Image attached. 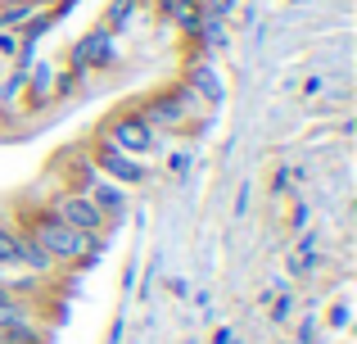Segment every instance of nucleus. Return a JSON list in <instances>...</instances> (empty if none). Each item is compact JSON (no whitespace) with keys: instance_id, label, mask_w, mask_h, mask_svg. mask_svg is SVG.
<instances>
[{"instance_id":"obj_1","label":"nucleus","mask_w":357,"mask_h":344,"mask_svg":"<svg viewBox=\"0 0 357 344\" xmlns=\"http://www.w3.org/2000/svg\"><path fill=\"white\" fill-rule=\"evenodd\" d=\"M18 231H27V236L41 245V254L50 258L59 272H68V267H86V263H96L100 258V249H105V240L100 236H86V231H73L68 222H59L50 209H45L41 200L36 204H18V213L14 218Z\"/></svg>"},{"instance_id":"obj_2","label":"nucleus","mask_w":357,"mask_h":344,"mask_svg":"<svg viewBox=\"0 0 357 344\" xmlns=\"http://www.w3.org/2000/svg\"><path fill=\"white\" fill-rule=\"evenodd\" d=\"M136 109H140V118H145V123L154 127L158 136H167V132H185V127H190L195 118L204 114V105L181 87V82H176V87L154 91V96H145Z\"/></svg>"},{"instance_id":"obj_3","label":"nucleus","mask_w":357,"mask_h":344,"mask_svg":"<svg viewBox=\"0 0 357 344\" xmlns=\"http://www.w3.org/2000/svg\"><path fill=\"white\" fill-rule=\"evenodd\" d=\"M41 204H45V209H50L59 222H68L73 231H86V236H100V240H105V231H109L105 213H100L82 190H73V186H50V195H45Z\"/></svg>"},{"instance_id":"obj_4","label":"nucleus","mask_w":357,"mask_h":344,"mask_svg":"<svg viewBox=\"0 0 357 344\" xmlns=\"http://www.w3.org/2000/svg\"><path fill=\"white\" fill-rule=\"evenodd\" d=\"M100 136H105L109 145H118V150L136 154V159H145V154L158 150V132L140 118V109H122V114H114L105 127H100Z\"/></svg>"},{"instance_id":"obj_5","label":"nucleus","mask_w":357,"mask_h":344,"mask_svg":"<svg viewBox=\"0 0 357 344\" xmlns=\"http://www.w3.org/2000/svg\"><path fill=\"white\" fill-rule=\"evenodd\" d=\"M86 154H91V163H96L100 172L109 177V181H118V186H145L149 181V163L145 159H136V154H127V150H118V145H109L105 136H96V145H86Z\"/></svg>"},{"instance_id":"obj_6","label":"nucleus","mask_w":357,"mask_h":344,"mask_svg":"<svg viewBox=\"0 0 357 344\" xmlns=\"http://www.w3.org/2000/svg\"><path fill=\"white\" fill-rule=\"evenodd\" d=\"M68 63H73V73H77V77H86V73H105V68H114V63H118L114 32H105V27H100V32L82 36V41L73 45Z\"/></svg>"},{"instance_id":"obj_7","label":"nucleus","mask_w":357,"mask_h":344,"mask_svg":"<svg viewBox=\"0 0 357 344\" xmlns=\"http://www.w3.org/2000/svg\"><path fill=\"white\" fill-rule=\"evenodd\" d=\"M136 14H140V0H114L109 14H105V32H122Z\"/></svg>"},{"instance_id":"obj_8","label":"nucleus","mask_w":357,"mask_h":344,"mask_svg":"<svg viewBox=\"0 0 357 344\" xmlns=\"http://www.w3.org/2000/svg\"><path fill=\"white\" fill-rule=\"evenodd\" d=\"M185 168H190V154H167V172H172V177H185Z\"/></svg>"},{"instance_id":"obj_9","label":"nucleus","mask_w":357,"mask_h":344,"mask_svg":"<svg viewBox=\"0 0 357 344\" xmlns=\"http://www.w3.org/2000/svg\"><path fill=\"white\" fill-rule=\"evenodd\" d=\"M289 313H294V299H289V294H280L276 308H271V317H276V322H289Z\"/></svg>"}]
</instances>
